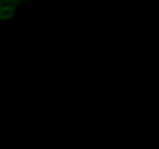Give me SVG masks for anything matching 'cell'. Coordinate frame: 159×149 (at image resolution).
<instances>
[{
    "label": "cell",
    "mask_w": 159,
    "mask_h": 149,
    "mask_svg": "<svg viewBox=\"0 0 159 149\" xmlns=\"http://www.w3.org/2000/svg\"><path fill=\"white\" fill-rule=\"evenodd\" d=\"M16 12L17 8L15 6L7 4H1L0 6V21L9 22L13 20Z\"/></svg>",
    "instance_id": "6da1fadb"
},
{
    "label": "cell",
    "mask_w": 159,
    "mask_h": 149,
    "mask_svg": "<svg viewBox=\"0 0 159 149\" xmlns=\"http://www.w3.org/2000/svg\"><path fill=\"white\" fill-rule=\"evenodd\" d=\"M2 4H7L10 5V6H15V7L18 8L21 6L23 3L20 0H2Z\"/></svg>",
    "instance_id": "7a4b0ae2"
},
{
    "label": "cell",
    "mask_w": 159,
    "mask_h": 149,
    "mask_svg": "<svg viewBox=\"0 0 159 149\" xmlns=\"http://www.w3.org/2000/svg\"><path fill=\"white\" fill-rule=\"evenodd\" d=\"M22 2V3H25V2H30L34 1V0H20Z\"/></svg>",
    "instance_id": "3957f363"
},
{
    "label": "cell",
    "mask_w": 159,
    "mask_h": 149,
    "mask_svg": "<svg viewBox=\"0 0 159 149\" xmlns=\"http://www.w3.org/2000/svg\"><path fill=\"white\" fill-rule=\"evenodd\" d=\"M1 4H2V0H0V6H1Z\"/></svg>",
    "instance_id": "277c9868"
}]
</instances>
